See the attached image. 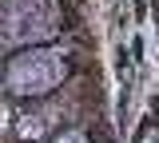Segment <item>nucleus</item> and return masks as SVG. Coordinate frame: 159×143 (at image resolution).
I'll list each match as a JSON object with an SVG mask.
<instances>
[{"mask_svg": "<svg viewBox=\"0 0 159 143\" xmlns=\"http://www.w3.org/2000/svg\"><path fill=\"white\" fill-rule=\"evenodd\" d=\"M64 80V56L60 52H24L8 68V87L16 96H44Z\"/></svg>", "mask_w": 159, "mask_h": 143, "instance_id": "obj_1", "label": "nucleus"}, {"mask_svg": "<svg viewBox=\"0 0 159 143\" xmlns=\"http://www.w3.org/2000/svg\"><path fill=\"white\" fill-rule=\"evenodd\" d=\"M56 12L48 0H8L0 8V40L16 44V40H32V36H48L56 28Z\"/></svg>", "mask_w": 159, "mask_h": 143, "instance_id": "obj_2", "label": "nucleus"}, {"mask_svg": "<svg viewBox=\"0 0 159 143\" xmlns=\"http://www.w3.org/2000/svg\"><path fill=\"white\" fill-rule=\"evenodd\" d=\"M60 143H84V135H76V131H72V135H64Z\"/></svg>", "mask_w": 159, "mask_h": 143, "instance_id": "obj_3", "label": "nucleus"}]
</instances>
